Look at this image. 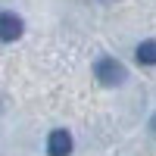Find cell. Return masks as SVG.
Returning <instances> with one entry per match:
<instances>
[{"label":"cell","instance_id":"6da1fadb","mask_svg":"<svg viewBox=\"0 0 156 156\" xmlns=\"http://www.w3.org/2000/svg\"><path fill=\"white\" fill-rule=\"evenodd\" d=\"M94 72H97V81L106 84V87H115V84L125 81V69H122V62H115V59H109V56L97 59Z\"/></svg>","mask_w":156,"mask_h":156},{"label":"cell","instance_id":"7a4b0ae2","mask_svg":"<svg viewBox=\"0 0 156 156\" xmlns=\"http://www.w3.org/2000/svg\"><path fill=\"white\" fill-rule=\"evenodd\" d=\"M47 153L50 156H69L72 153V134L69 131H50V137H47Z\"/></svg>","mask_w":156,"mask_h":156},{"label":"cell","instance_id":"3957f363","mask_svg":"<svg viewBox=\"0 0 156 156\" xmlns=\"http://www.w3.org/2000/svg\"><path fill=\"white\" fill-rule=\"evenodd\" d=\"M22 37V19L12 12H0V41H19Z\"/></svg>","mask_w":156,"mask_h":156},{"label":"cell","instance_id":"277c9868","mask_svg":"<svg viewBox=\"0 0 156 156\" xmlns=\"http://www.w3.org/2000/svg\"><path fill=\"white\" fill-rule=\"evenodd\" d=\"M137 62L140 66H156V41H144L137 47Z\"/></svg>","mask_w":156,"mask_h":156},{"label":"cell","instance_id":"5b68a950","mask_svg":"<svg viewBox=\"0 0 156 156\" xmlns=\"http://www.w3.org/2000/svg\"><path fill=\"white\" fill-rule=\"evenodd\" d=\"M153 131H156V115H153Z\"/></svg>","mask_w":156,"mask_h":156}]
</instances>
